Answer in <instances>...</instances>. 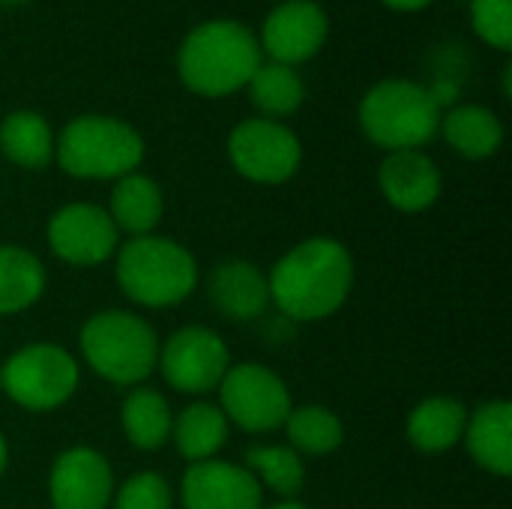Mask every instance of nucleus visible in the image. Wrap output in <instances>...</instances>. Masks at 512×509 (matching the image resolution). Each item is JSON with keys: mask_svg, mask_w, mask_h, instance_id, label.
Returning <instances> with one entry per match:
<instances>
[{"mask_svg": "<svg viewBox=\"0 0 512 509\" xmlns=\"http://www.w3.org/2000/svg\"><path fill=\"white\" fill-rule=\"evenodd\" d=\"M270 282V303L300 324L336 315L354 288V258L333 237H309L285 252Z\"/></svg>", "mask_w": 512, "mask_h": 509, "instance_id": "1", "label": "nucleus"}, {"mask_svg": "<svg viewBox=\"0 0 512 509\" xmlns=\"http://www.w3.org/2000/svg\"><path fill=\"white\" fill-rule=\"evenodd\" d=\"M264 63L258 36L231 18H213L189 30L177 51L180 81L207 99L243 90Z\"/></svg>", "mask_w": 512, "mask_h": 509, "instance_id": "2", "label": "nucleus"}, {"mask_svg": "<svg viewBox=\"0 0 512 509\" xmlns=\"http://www.w3.org/2000/svg\"><path fill=\"white\" fill-rule=\"evenodd\" d=\"M117 285L120 291L147 309H165L183 303L198 285L195 255L168 237H129L117 249Z\"/></svg>", "mask_w": 512, "mask_h": 509, "instance_id": "3", "label": "nucleus"}, {"mask_svg": "<svg viewBox=\"0 0 512 509\" xmlns=\"http://www.w3.org/2000/svg\"><path fill=\"white\" fill-rule=\"evenodd\" d=\"M57 165L78 180H120L144 162V138L135 126L105 114H84L54 141Z\"/></svg>", "mask_w": 512, "mask_h": 509, "instance_id": "4", "label": "nucleus"}, {"mask_svg": "<svg viewBox=\"0 0 512 509\" xmlns=\"http://www.w3.org/2000/svg\"><path fill=\"white\" fill-rule=\"evenodd\" d=\"M363 135L387 153L420 150L441 129V108L432 93L408 78H387L360 99Z\"/></svg>", "mask_w": 512, "mask_h": 509, "instance_id": "5", "label": "nucleus"}, {"mask_svg": "<svg viewBox=\"0 0 512 509\" xmlns=\"http://www.w3.org/2000/svg\"><path fill=\"white\" fill-rule=\"evenodd\" d=\"M78 342L84 363L117 387L147 381L159 363V336L153 324L123 309H108L87 318Z\"/></svg>", "mask_w": 512, "mask_h": 509, "instance_id": "6", "label": "nucleus"}, {"mask_svg": "<svg viewBox=\"0 0 512 509\" xmlns=\"http://www.w3.org/2000/svg\"><path fill=\"white\" fill-rule=\"evenodd\" d=\"M0 387L18 408L45 414L75 396L78 363L69 351L51 342H36L15 351L0 366Z\"/></svg>", "mask_w": 512, "mask_h": 509, "instance_id": "7", "label": "nucleus"}, {"mask_svg": "<svg viewBox=\"0 0 512 509\" xmlns=\"http://www.w3.org/2000/svg\"><path fill=\"white\" fill-rule=\"evenodd\" d=\"M228 159L240 177L264 186H279L300 171L303 144L279 120L249 117L228 135Z\"/></svg>", "mask_w": 512, "mask_h": 509, "instance_id": "8", "label": "nucleus"}, {"mask_svg": "<svg viewBox=\"0 0 512 509\" xmlns=\"http://www.w3.org/2000/svg\"><path fill=\"white\" fill-rule=\"evenodd\" d=\"M219 399L225 420L243 432H273L285 426L291 414V393L285 381L261 363H237L219 381Z\"/></svg>", "mask_w": 512, "mask_h": 509, "instance_id": "9", "label": "nucleus"}, {"mask_svg": "<svg viewBox=\"0 0 512 509\" xmlns=\"http://www.w3.org/2000/svg\"><path fill=\"white\" fill-rule=\"evenodd\" d=\"M156 366L174 390L201 396L219 387V381L231 369V354L216 330L189 324L168 336V342L159 348Z\"/></svg>", "mask_w": 512, "mask_h": 509, "instance_id": "10", "label": "nucleus"}, {"mask_svg": "<svg viewBox=\"0 0 512 509\" xmlns=\"http://www.w3.org/2000/svg\"><path fill=\"white\" fill-rule=\"evenodd\" d=\"M48 249L72 267L105 264L120 249V231L111 222L105 207L96 204H66L60 207L45 228Z\"/></svg>", "mask_w": 512, "mask_h": 509, "instance_id": "11", "label": "nucleus"}, {"mask_svg": "<svg viewBox=\"0 0 512 509\" xmlns=\"http://www.w3.org/2000/svg\"><path fill=\"white\" fill-rule=\"evenodd\" d=\"M330 21L324 6L315 0H282L261 27V54H267L273 63L294 66L312 60L321 45L327 42Z\"/></svg>", "mask_w": 512, "mask_h": 509, "instance_id": "12", "label": "nucleus"}, {"mask_svg": "<svg viewBox=\"0 0 512 509\" xmlns=\"http://www.w3.org/2000/svg\"><path fill=\"white\" fill-rule=\"evenodd\" d=\"M48 498L54 509H108L114 498V471L93 447L60 453L48 474Z\"/></svg>", "mask_w": 512, "mask_h": 509, "instance_id": "13", "label": "nucleus"}, {"mask_svg": "<svg viewBox=\"0 0 512 509\" xmlns=\"http://www.w3.org/2000/svg\"><path fill=\"white\" fill-rule=\"evenodd\" d=\"M180 504L183 509H261L264 489L243 465L207 459L183 474Z\"/></svg>", "mask_w": 512, "mask_h": 509, "instance_id": "14", "label": "nucleus"}, {"mask_svg": "<svg viewBox=\"0 0 512 509\" xmlns=\"http://www.w3.org/2000/svg\"><path fill=\"white\" fill-rule=\"evenodd\" d=\"M378 186L390 207L423 213L441 198V171L423 150H396L381 162Z\"/></svg>", "mask_w": 512, "mask_h": 509, "instance_id": "15", "label": "nucleus"}, {"mask_svg": "<svg viewBox=\"0 0 512 509\" xmlns=\"http://www.w3.org/2000/svg\"><path fill=\"white\" fill-rule=\"evenodd\" d=\"M207 294L231 321H252L270 306V282L252 261H225L213 267Z\"/></svg>", "mask_w": 512, "mask_h": 509, "instance_id": "16", "label": "nucleus"}, {"mask_svg": "<svg viewBox=\"0 0 512 509\" xmlns=\"http://www.w3.org/2000/svg\"><path fill=\"white\" fill-rule=\"evenodd\" d=\"M465 444L471 459L495 474L510 477L512 474V405L504 399L483 402L474 414H468L465 426Z\"/></svg>", "mask_w": 512, "mask_h": 509, "instance_id": "17", "label": "nucleus"}, {"mask_svg": "<svg viewBox=\"0 0 512 509\" xmlns=\"http://www.w3.org/2000/svg\"><path fill=\"white\" fill-rule=\"evenodd\" d=\"M468 426V408L450 396H432L420 402L405 423L408 444L420 453H447L453 450Z\"/></svg>", "mask_w": 512, "mask_h": 509, "instance_id": "18", "label": "nucleus"}, {"mask_svg": "<svg viewBox=\"0 0 512 509\" xmlns=\"http://www.w3.org/2000/svg\"><path fill=\"white\" fill-rule=\"evenodd\" d=\"M162 213H165V201L153 177L132 171L117 180L108 207V216L117 225V231L129 237H147L162 222Z\"/></svg>", "mask_w": 512, "mask_h": 509, "instance_id": "19", "label": "nucleus"}, {"mask_svg": "<svg viewBox=\"0 0 512 509\" xmlns=\"http://www.w3.org/2000/svg\"><path fill=\"white\" fill-rule=\"evenodd\" d=\"M447 144L465 159H489L504 144V123L483 105H456L441 120Z\"/></svg>", "mask_w": 512, "mask_h": 509, "instance_id": "20", "label": "nucleus"}, {"mask_svg": "<svg viewBox=\"0 0 512 509\" xmlns=\"http://www.w3.org/2000/svg\"><path fill=\"white\" fill-rule=\"evenodd\" d=\"M120 423H123V435L132 447L138 450H159L171 441V429H174V414L168 399L159 390L150 387H138L123 399L120 408Z\"/></svg>", "mask_w": 512, "mask_h": 509, "instance_id": "21", "label": "nucleus"}, {"mask_svg": "<svg viewBox=\"0 0 512 509\" xmlns=\"http://www.w3.org/2000/svg\"><path fill=\"white\" fill-rule=\"evenodd\" d=\"M0 150L12 165L39 171L54 159V132L42 114L21 108V111H12L9 117H3Z\"/></svg>", "mask_w": 512, "mask_h": 509, "instance_id": "22", "label": "nucleus"}, {"mask_svg": "<svg viewBox=\"0 0 512 509\" xmlns=\"http://www.w3.org/2000/svg\"><path fill=\"white\" fill-rule=\"evenodd\" d=\"M45 282V267L30 249L0 246V318L30 309L45 294Z\"/></svg>", "mask_w": 512, "mask_h": 509, "instance_id": "23", "label": "nucleus"}, {"mask_svg": "<svg viewBox=\"0 0 512 509\" xmlns=\"http://www.w3.org/2000/svg\"><path fill=\"white\" fill-rule=\"evenodd\" d=\"M171 441L177 444V453L189 465L207 462V459H213L225 447V441H228V420H225L222 408H216L210 402H195V405L183 408L180 417L174 420Z\"/></svg>", "mask_w": 512, "mask_h": 509, "instance_id": "24", "label": "nucleus"}, {"mask_svg": "<svg viewBox=\"0 0 512 509\" xmlns=\"http://www.w3.org/2000/svg\"><path fill=\"white\" fill-rule=\"evenodd\" d=\"M249 87V99L252 105L267 117V120H279V117H291L300 111L303 99H306V84L300 78V72L294 66L285 63H261L258 72L252 75Z\"/></svg>", "mask_w": 512, "mask_h": 509, "instance_id": "25", "label": "nucleus"}, {"mask_svg": "<svg viewBox=\"0 0 512 509\" xmlns=\"http://www.w3.org/2000/svg\"><path fill=\"white\" fill-rule=\"evenodd\" d=\"M288 447L300 456H330L345 441L342 420L324 405H300L291 408L285 420Z\"/></svg>", "mask_w": 512, "mask_h": 509, "instance_id": "26", "label": "nucleus"}, {"mask_svg": "<svg viewBox=\"0 0 512 509\" xmlns=\"http://www.w3.org/2000/svg\"><path fill=\"white\" fill-rule=\"evenodd\" d=\"M246 471L264 483L270 492L291 498L303 489L306 483V465L300 459V453H294L291 447H279V444H255L246 450Z\"/></svg>", "mask_w": 512, "mask_h": 509, "instance_id": "27", "label": "nucleus"}, {"mask_svg": "<svg viewBox=\"0 0 512 509\" xmlns=\"http://www.w3.org/2000/svg\"><path fill=\"white\" fill-rule=\"evenodd\" d=\"M111 501H114V509H171L174 492L162 474L141 471V474H132Z\"/></svg>", "mask_w": 512, "mask_h": 509, "instance_id": "28", "label": "nucleus"}, {"mask_svg": "<svg viewBox=\"0 0 512 509\" xmlns=\"http://www.w3.org/2000/svg\"><path fill=\"white\" fill-rule=\"evenodd\" d=\"M471 24L492 48H512V0H471Z\"/></svg>", "mask_w": 512, "mask_h": 509, "instance_id": "29", "label": "nucleus"}, {"mask_svg": "<svg viewBox=\"0 0 512 509\" xmlns=\"http://www.w3.org/2000/svg\"><path fill=\"white\" fill-rule=\"evenodd\" d=\"M381 3L390 9H399V12H417V9H426L432 0H381Z\"/></svg>", "mask_w": 512, "mask_h": 509, "instance_id": "30", "label": "nucleus"}, {"mask_svg": "<svg viewBox=\"0 0 512 509\" xmlns=\"http://www.w3.org/2000/svg\"><path fill=\"white\" fill-rule=\"evenodd\" d=\"M6 465H9V447H6V438L0 435V477L6 471Z\"/></svg>", "mask_w": 512, "mask_h": 509, "instance_id": "31", "label": "nucleus"}, {"mask_svg": "<svg viewBox=\"0 0 512 509\" xmlns=\"http://www.w3.org/2000/svg\"><path fill=\"white\" fill-rule=\"evenodd\" d=\"M267 509H306L303 504H297V501H282V504H276V507H267Z\"/></svg>", "mask_w": 512, "mask_h": 509, "instance_id": "32", "label": "nucleus"}, {"mask_svg": "<svg viewBox=\"0 0 512 509\" xmlns=\"http://www.w3.org/2000/svg\"><path fill=\"white\" fill-rule=\"evenodd\" d=\"M504 96H510V63L504 66Z\"/></svg>", "mask_w": 512, "mask_h": 509, "instance_id": "33", "label": "nucleus"}, {"mask_svg": "<svg viewBox=\"0 0 512 509\" xmlns=\"http://www.w3.org/2000/svg\"><path fill=\"white\" fill-rule=\"evenodd\" d=\"M3 6H18V3H27V0H0Z\"/></svg>", "mask_w": 512, "mask_h": 509, "instance_id": "34", "label": "nucleus"}]
</instances>
